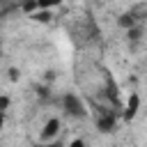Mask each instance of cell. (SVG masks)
Masks as SVG:
<instances>
[{
    "mask_svg": "<svg viewBox=\"0 0 147 147\" xmlns=\"http://www.w3.org/2000/svg\"><path fill=\"white\" fill-rule=\"evenodd\" d=\"M62 110H64V115L67 117H71V119H85L87 117V106L83 103V99L78 96V94H74V92H67V94H62Z\"/></svg>",
    "mask_w": 147,
    "mask_h": 147,
    "instance_id": "cell-1",
    "label": "cell"
},
{
    "mask_svg": "<svg viewBox=\"0 0 147 147\" xmlns=\"http://www.w3.org/2000/svg\"><path fill=\"white\" fill-rule=\"evenodd\" d=\"M60 131H62V122H60V117H48V119L44 122V126H41L39 138H41L44 142H51V140L57 138Z\"/></svg>",
    "mask_w": 147,
    "mask_h": 147,
    "instance_id": "cell-2",
    "label": "cell"
},
{
    "mask_svg": "<svg viewBox=\"0 0 147 147\" xmlns=\"http://www.w3.org/2000/svg\"><path fill=\"white\" fill-rule=\"evenodd\" d=\"M138 108H140V96L138 94H131L129 96V103H126V110H124V119H133L136 113H138Z\"/></svg>",
    "mask_w": 147,
    "mask_h": 147,
    "instance_id": "cell-3",
    "label": "cell"
},
{
    "mask_svg": "<svg viewBox=\"0 0 147 147\" xmlns=\"http://www.w3.org/2000/svg\"><path fill=\"white\" fill-rule=\"evenodd\" d=\"M113 126H115V117H113L110 113H106L103 117H99V119H96V129H99V131H103V133L113 131Z\"/></svg>",
    "mask_w": 147,
    "mask_h": 147,
    "instance_id": "cell-4",
    "label": "cell"
},
{
    "mask_svg": "<svg viewBox=\"0 0 147 147\" xmlns=\"http://www.w3.org/2000/svg\"><path fill=\"white\" fill-rule=\"evenodd\" d=\"M32 18L37 23H48L51 21V9H37V11H32Z\"/></svg>",
    "mask_w": 147,
    "mask_h": 147,
    "instance_id": "cell-5",
    "label": "cell"
},
{
    "mask_svg": "<svg viewBox=\"0 0 147 147\" xmlns=\"http://www.w3.org/2000/svg\"><path fill=\"white\" fill-rule=\"evenodd\" d=\"M62 0H37V9H53L57 7Z\"/></svg>",
    "mask_w": 147,
    "mask_h": 147,
    "instance_id": "cell-6",
    "label": "cell"
},
{
    "mask_svg": "<svg viewBox=\"0 0 147 147\" xmlns=\"http://www.w3.org/2000/svg\"><path fill=\"white\" fill-rule=\"evenodd\" d=\"M9 103H11V101H9V96H7V94H0V110H5V113H7Z\"/></svg>",
    "mask_w": 147,
    "mask_h": 147,
    "instance_id": "cell-7",
    "label": "cell"
},
{
    "mask_svg": "<svg viewBox=\"0 0 147 147\" xmlns=\"http://www.w3.org/2000/svg\"><path fill=\"white\" fill-rule=\"evenodd\" d=\"M119 25H122V28H131V25H133V18H131V16H126V14H124V16H122V18H119Z\"/></svg>",
    "mask_w": 147,
    "mask_h": 147,
    "instance_id": "cell-8",
    "label": "cell"
},
{
    "mask_svg": "<svg viewBox=\"0 0 147 147\" xmlns=\"http://www.w3.org/2000/svg\"><path fill=\"white\" fill-rule=\"evenodd\" d=\"M2 126H5V110H0V131H2Z\"/></svg>",
    "mask_w": 147,
    "mask_h": 147,
    "instance_id": "cell-9",
    "label": "cell"
},
{
    "mask_svg": "<svg viewBox=\"0 0 147 147\" xmlns=\"http://www.w3.org/2000/svg\"><path fill=\"white\" fill-rule=\"evenodd\" d=\"M9 74H11V80H16V78H18V71H16V69H9Z\"/></svg>",
    "mask_w": 147,
    "mask_h": 147,
    "instance_id": "cell-10",
    "label": "cell"
}]
</instances>
